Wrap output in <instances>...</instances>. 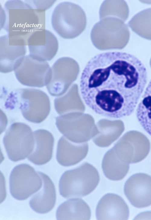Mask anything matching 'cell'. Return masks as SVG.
I'll list each match as a JSON object with an SVG mask.
<instances>
[{
    "mask_svg": "<svg viewBox=\"0 0 151 220\" xmlns=\"http://www.w3.org/2000/svg\"><path fill=\"white\" fill-rule=\"evenodd\" d=\"M147 81L146 69L137 57L125 52H108L88 62L79 88L85 103L96 113L118 118L133 113Z\"/></svg>",
    "mask_w": 151,
    "mask_h": 220,
    "instance_id": "cell-1",
    "label": "cell"
},
{
    "mask_svg": "<svg viewBox=\"0 0 151 220\" xmlns=\"http://www.w3.org/2000/svg\"><path fill=\"white\" fill-rule=\"evenodd\" d=\"M45 10L34 8L21 1H8L4 5L2 27L9 37L27 45L33 32L45 28Z\"/></svg>",
    "mask_w": 151,
    "mask_h": 220,
    "instance_id": "cell-2",
    "label": "cell"
},
{
    "mask_svg": "<svg viewBox=\"0 0 151 220\" xmlns=\"http://www.w3.org/2000/svg\"><path fill=\"white\" fill-rule=\"evenodd\" d=\"M130 36L129 29L124 22L111 17L100 19L94 25L91 33L94 45L103 50L123 49L128 43Z\"/></svg>",
    "mask_w": 151,
    "mask_h": 220,
    "instance_id": "cell-3",
    "label": "cell"
},
{
    "mask_svg": "<svg viewBox=\"0 0 151 220\" xmlns=\"http://www.w3.org/2000/svg\"><path fill=\"white\" fill-rule=\"evenodd\" d=\"M99 180L97 170L90 165L85 164L62 175L59 183L60 194L67 198L86 195L95 188Z\"/></svg>",
    "mask_w": 151,
    "mask_h": 220,
    "instance_id": "cell-4",
    "label": "cell"
},
{
    "mask_svg": "<svg viewBox=\"0 0 151 220\" xmlns=\"http://www.w3.org/2000/svg\"><path fill=\"white\" fill-rule=\"evenodd\" d=\"M51 20L54 30L66 39L79 36L86 25V16L83 9L78 5L69 2H61L56 6Z\"/></svg>",
    "mask_w": 151,
    "mask_h": 220,
    "instance_id": "cell-5",
    "label": "cell"
},
{
    "mask_svg": "<svg viewBox=\"0 0 151 220\" xmlns=\"http://www.w3.org/2000/svg\"><path fill=\"white\" fill-rule=\"evenodd\" d=\"M9 158L17 162L27 157L34 146L33 132L27 125L22 123L13 124L7 131L3 139Z\"/></svg>",
    "mask_w": 151,
    "mask_h": 220,
    "instance_id": "cell-6",
    "label": "cell"
},
{
    "mask_svg": "<svg viewBox=\"0 0 151 220\" xmlns=\"http://www.w3.org/2000/svg\"><path fill=\"white\" fill-rule=\"evenodd\" d=\"M51 69L47 61L29 55L21 59L14 71L17 79L21 84L42 87L46 85L50 80Z\"/></svg>",
    "mask_w": 151,
    "mask_h": 220,
    "instance_id": "cell-7",
    "label": "cell"
},
{
    "mask_svg": "<svg viewBox=\"0 0 151 220\" xmlns=\"http://www.w3.org/2000/svg\"><path fill=\"white\" fill-rule=\"evenodd\" d=\"M43 181L38 172L26 164L15 166L9 179L10 190L12 196L20 200L27 199L41 188Z\"/></svg>",
    "mask_w": 151,
    "mask_h": 220,
    "instance_id": "cell-8",
    "label": "cell"
},
{
    "mask_svg": "<svg viewBox=\"0 0 151 220\" xmlns=\"http://www.w3.org/2000/svg\"><path fill=\"white\" fill-rule=\"evenodd\" d=\"M15 94L18 96L21 113L27 120L39 123L48 115L50 110V99L43 91L25 88L18 90Z\"/></svg>",
    "mask_w": 151,
    "mask_h": 220,
    "instance_id": "cell-9",
    "label": "cell"
},
{
    "mask_svg": "<svg viewBox=\"0 0 151 220\" xmlns=\"http://www.w3.org/2000/svg\"><path fill=\"white\" fill-rule=\"evenodd\" d=\"M79 70L78 63L72 58L58 59L51 68L50 78L46 85L49 93L53 96L63 95L76 79Z\"/></svg>",
    "mask_w": 151,
    "mask_h": 220,
    "instance_id": "cell-10",
    "label": "cell"
},
{
    "mask_svg": "<svg viewBox=\"0 0 151 220\" xmlns=\"http://www.w3.org/2000/svg\"><path fill=\"white\" fill-rule=\"evenodd\" d=\"M124 192L131 204L137 208L151 205V176L138 173L131 176L126 182Z\"/></svg>",
    "mask_w": 151,
    "mask_h": 220,
    "instance_id": "cell-11",
    "label": "cell"
},
{
    "mask_svg": "<svg viewBox=\"0 0 151 220\" xmlns=\"http://www.w3.org/2000/svg\"><path fill=\"white\" fill-rule=\"evenodd\" d=\"M30 55L38 58L49 61L56 54L58 43L54 35L45 28L35 31L27 42Z\"/></svg>",
    "mask_w": 151,
    "mask_h": 220,
    "instance_id": "cell-12",
    "label": "cell"
},
{
    "mask_svg": "<svg viewBox=\"0 0 151 220\" xmlns=\"http://www.w3.org/2000/svg\"><path fill=\"white\" fill-rule=\"evenodd\" d=\"M129 209L124 199L118 195L108 193L99 201L96 209L98 220H127Z\"/></svg>",
    "mask_w": 151,
    "mask_h": 220,
    "instance_id": "cell-13",
    "label": "cell"
},
{
    "mask_svg": "<svg viewBox=\"0 0 151 220\" xmlns=\"http://www.w3.org/2000/svg\"><path fill=\"white\" fill-rule=\"evenodd\" d=\"M26 52V46L20 45L9 39L8 35L0 37V70L7 73L14 70Z\"/></svg>",
    "mask_w": 151,
    "mask_h": 220,
    "instance_id": "cell-14",
    "label": "cell"
},
{
    "mask_svg": "<svg viewBox=\"0 0 151 220\" xmlns=\"http://www.w3.org/2000/svg\"><path fill=\"white\" fill-rule=\"evenodd\" d=\"M41 177L43 185L33 195L29 204L34 211L44 214L50 211L54 207L56 201V192L54 185L50 178L40 172H38Z\"/></svg>",
    "mask_w": 151,
    "mask_h": 220,
    "instance_id": "cell-15",
    "label": "cell"
},
{
    "mask_svg": "<svg viewBox=\"0 0 151 220\" xmlns=\"http://www.w3.org/2000/svg\"><path fill=\"white\" fill-rule=\"evenodd\" d=\"M129 132L130 137V146L120 153L123 162L127 164L142 161L147 156L150 150V142L144 135L135 131Z\"/></svg>",
    "mask_w": 151,
    "mask_h": 220,
    "instance_id": "cell-16",
    "label": "cell"
},
{
    "mask_svg": "<svg viewBox=\"0 0 151 220\" xmlns=\"http://www.w3.org/2000/svg\"><path fill=\"white\" fill-rule=\"evenodd\" d=\"M33 134L34 148L27 158L37 165L45 164L50 161L52 157L53 137L50 132L43 129L37 130L33 132Z\"/></svg>",
    "mask_w": 151,
    "mask_h": 220,
    "instance_id": "cell-17",
    "label": "cell"
},
{
    "mask_svg": "<svg viewBox=\"0 0 151 220\" xmlns=\"http://www.w3.org/2000/svg\"><path fill=\"white\" fill-rule=\"evenodd\" d=\"M91 212L88 205L82 199L72 198L62 204L56 213L57 220H89Z\"/></svg>",
    "mask_w": 151,
    "mask_h": 220,
    "instance_id": "cell-18",
    "label": "cell"
},
{
    "mask_svg": "<svg viewBox=\"0 0 151 220\" xmlns=\"http://www.w3.org/2000/svg\"><path fill=\"white\" fill-rule=\"evenodd\" d=\"M136 116L142 128L151 136V80L137 106Z\"/></svg>",
    "mask_w": 151,
    "mask_h": 220,
    "instance_id": "cell-19",
    "label": "cell"
},
{
    "mask_svg": "<svg viewBox=\"0 0 151 220\" xmlns=\"http://www.w3.org/2000/svg\"><path fill=\"white\" fill-rule=\"evenodd\" d=\"M129 169L128 164L118 161L112 154L107 155L104 159L103 169L104 174L108 178L114 181L123 178Z\"/></svg>",
    "mask_w": 151,
    "mask_h": 220,
    "instance_id": "cell-20",
    "label": "cell"
},
{
    "mask_svg": "<svg viewBox=\"0 0 151 220\" xmlns=\"http://www.w3.org/2000/svg\"><path fill=\"white\" fill-rule=\"evenodd\" d=\"M129 14L127 3L123 0H106L102 4L99 10L100 19L111 17L119 18L124 22Z\"/></svg>",
    "mask_w": 151,
    "mask_h": 220,
    "instance_id": "cell-21",
    "label": "cell"
},
{
    "mask_svg": "<svg viewBox=\"0 0 151 220\" xmlns=\"http://www.w3.org/2000/svg\"><path fill=\"white\" fill-rule=\"evenodd\" d=\"M128 25L139 35L151 40V8L136 14L129 22Z\"/></svg>",
    "mask_w": 151,
    "mask_h": 220,
    "instance_id": "cell-22",
    "label": "cell"
},
{
    "mask_svg": "<svg viewBox=\"0 0 151 220\" xmlns=\"http://www.w3.org/2000/svg\"><path fill=\"white\" fill-rule=\"evenodd\" d=\"M34 1V8L39 9L46 10L51 6L54 1Z\"/></svg>",
    "mask_w": 151,
    "mask_h": 220,
    "instance_id": "cell-23",
    "label": "cell"
},
{
    "mask_svg": "<svg viewBox=\"0 0 151 220\" xmlns=\"http://www.w3.org/2000/svg\"><path fill=\"white\" fill-rule=\"evenodd\" d=\"M150 67H151V58L150 60Z\"/></svg>",
    "mask_w": 151,
    "mask_h": 220,
    "instance_id": "cell-24",
    "label": "cell"
}]
</instances>
